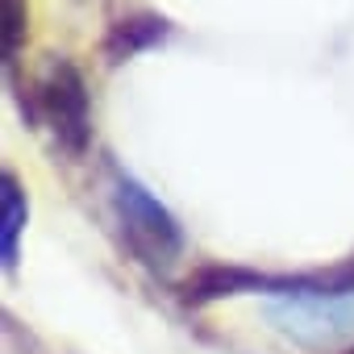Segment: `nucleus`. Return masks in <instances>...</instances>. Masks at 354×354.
I'll return each instance as SVG.
<instances>
[{
	"mask_svg": "<svg viewBox=\"0 0 354 354\" xmlns=\"http://www.w3.org/2000/svg\"><path fill=\"white\" fill-rule=\"evenodd\" d=\"M263 279H254L250 271H238V267H205L201 275H192L184 283L188 300H221V296H238L246 288H254Z\"/></svg>",
	"mask_w": 354,
	"mask_h": 354,
	"instance_id": "39448f33",
	"label": "nucleus"
},
{
	"mask_svg": "<svg viewBox=\"0 0 354 354\" xmlns=\"http://www.w3.org/2000/svg\"><path fill=\"white\" fill-rule=\"evenodd\" d=\"M0 217H5L0 254H5V271H13L17 267V246H21V234H26V221H30V201H26V188L13 171L0 175Z\"/></svg>",
	"mask_w": 354,
	"mask_h": 354,
	"instance_id": "20e7f679",
	"label": "nucleus"
},
{
	"mask_svg": "<svg viewBox=\"0 0 354 354\" xmlns=\"http://www.w3.org/2000/svg\"><path fill=\"white\" fill-rule=\"evenodd\" d=\"M167 21L162 17H125V21H117L109 34H104V59L109 63H125V59H133V55H142V50H150L154 42H162L167 38Z\"/></svg>",
	"mask_w": 354,
	"mask_h": 354,
	"instance_id": "7ed1b4c3",
	"label": "nucleus"
},
{
	"mask_svg": "<svg viewBox=\"0 0 354 354\" xmlns=\"http://www.w3.org/2000/svg\"><path fill=\"white\" fill-rule=\"evenodd\" d=\"M34 121L50 129L55 146L71 158H80L92 142V100L88 80L71 59H50L42 75L34 80Z\"/></svg>",
	"mask_w": 354,
	"mask_h": 354,
	"instance_id": "f03ea898",
	"label": "nucleus"
},
{
	"mask_svg": "<svg viewBox=\"0 0 354 354\" xmlns=\"http://www.w3.org/2000/svg\"><path fill=\"white\" fill-rule=\"evenodd\" d=\"M26 34H30V9H26V0H5V55H9V63L17 59Z\"/></svg>",
	"mask_w": 354,
	"mask_h": 354,
	"instance_id": "423d86ee",
	"label": "nucleus"
},
{
	"mask_svg": "<svg viewBox=\"0 0 354 354\" xmlns=\"http://www.w3.org/2000/svg\"><path fill=\"white\" fill-rule=\"evenodd\" d=\"M346 354H354V350H346Z\"/></svg>",
	"mask_w": 354,
	"mask_h": 354,
	"instance_id": "0eeeda50",
	"label": "nucleus"
},
{
	"mask_svg": "<svg viewBox=\"0 0 354 354\" xmlns=\"http://www.w3.org/2000/svg\"><path fill=\"white\" fill-rule=\"evenodd\" d=\"M113 213L121 225V238L129 246V254L150 267V271H171L184 259V234L180 221L167 213L162 201H154L138 180L117 175L113 180Z\"/></svg>",
	"mask_w": 354,
	"mask_h": 354,
	"instance_id": "f257e3e1",
	"label": "nucleus"
}]
</instances>
